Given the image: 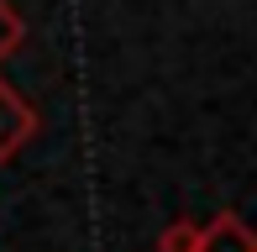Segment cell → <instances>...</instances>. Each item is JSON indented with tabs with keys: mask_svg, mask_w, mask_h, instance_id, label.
Returning a JSON list of instances; mask_svg holds the SVG:
<instances>
[{
	"mask_svg": "<svg viewBox=\"0 0 257 252\" xmlns=\"http://www.w3.org/2000/svg\"><path fill=\"white\" fill-rule=\"evenodd\" d=\"M200 252H257V236L236 215H220V221H210L200 231Z\"/></svg>",
	"mask_w": 257,
	"mask_h": 252,
	"instance_id": "obj_1",
	"label": "cell"
},
{
	"mask_svg": "<svg viewBox=\"0 0 257 252\" xmlns=\"http://www.w3.org/2000/svg\"><path fill=\"white\" fill-rule=\"evenodd\" d=\"M32 132V116H27V105L21 100H11L6 89H0V158H11L16 153V142Z\"/></svg>",
	"mask_w": 257,
	"mask_h": 252,
	"instance_id": "obj_2",
	"label": "cell"
},
{
	"mask_svg": "<svg viewBox=\"0 0 257 252\" xmlns=\"http://www.w3.org/2000/svg\"><path fill=\"white\" fill-rule=\"evenodd\" d=\"M158 252H200V226H189V221L168 226L163 242H158Z\"/></svg>",
	"mask_w": 257,
	"mask_h": 252,
	"instance_id": "obj_3",
	"label": "cell"
}]
</instances>
